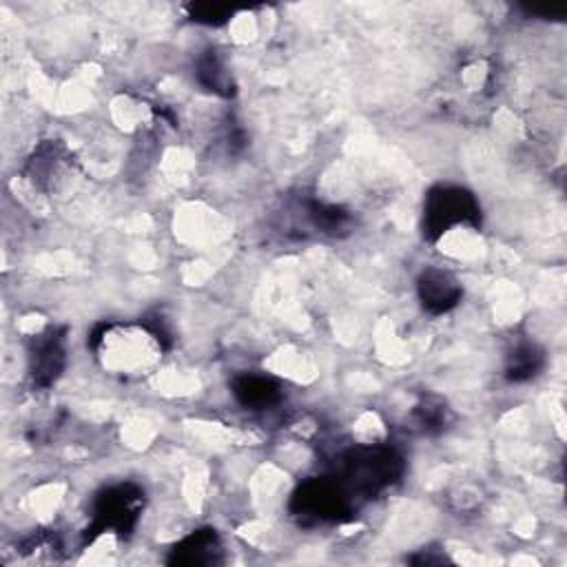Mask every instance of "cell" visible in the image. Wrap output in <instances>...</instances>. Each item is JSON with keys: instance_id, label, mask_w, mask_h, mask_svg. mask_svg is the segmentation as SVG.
Returning a JSON list of instances; mask_svg holds the SVG:
<instances>
[{"instance_id": "8fae6325", "label": "cell", "mask_w": 567, "mask_h": 567, "mask_svg": "<svg viewBox=\"0 0 567 567\" xmlns=\"http://www.w3.org/2000/svg\"><path fill=\"white\" fill-rule=\"evenodd\" d=\"M197 80L202 86H206L208 91L217 93V95H224V97H230L235 95V82L230 78V71L226 66V62L221 60L219 51L215 49H208L199 55L197 60Z\"/></svg>"}, {"instance_id": "9c48e42d", "label": "cell", "mask_w": 567, "mask_h": 567, "mask_svg": "<svg viewBox=\"0 0 567 567\" xmlns=\"http://www.w3.org/2000/svg\"><path fill=\"white\" fill-rule=\"evenodd\" d=\"M235 399L248 410H264L279 401V383L266 374H241L233 381Z\"/></svg>"}, {"instance_id": "5b68a950", "label": "cell", "mask_w": 567, "mask_h": 567, "mask_svg": "<svg viewBox=\"0 0 567 567\" xmlns=\"http://www.w3.org/2000/svg\"><path fill=\"white\" fill-rule=\"evenodd\" d=\"M354 498L341 487L334 476L306 481L292 496L297 516L317 520H346L354 514Z\"/></svg>"}, {"instance_id": "7c38bea8", "label": "cell", "mask_w": 567, "mask_h": 567, "mask_svg": "<svg viewBox=\"0 0 567 567\" xmlns=\"http://www.w3.org/2000/svg\"><path fill=\"white\" fill-rule=\"evenodd\" d=\"M306 215H308L310 224L317 230L330 233V235L343 230L348 226V221H350V215L343 208L330 206V204H321V202H310L306 206Z\"/></svg>"}, {"instance_id": "30bf717a", "label": "cell", "mask_w": 567, "mask_h": 567, "mask_svg": "<svg viewBox=\"0 0 567 567\" xmlns=\"http://www.w3.org/2000/svg\"><path fill=\"white\" fill-rule=\"evenodd\" d=\"M545 365V352L532 341L516 343L505 359V379L512 383H523L534 379Z\"/></svg>"}, {"instance_id": "7a4b0ae2", "label": "cell", "mask_w": 567, "mask_h": 567, "mask_svg": "<svg viewBox=\"0 0 567 567\" xmlns=\"http://www.w3.org/2000/svg\"><path fill=\"white\" fill-rule=\"evenodd\" d=\"M401 472L403 461L392 447H354L341 456L334 478L357 501L390 487Z\"/></svg>"}, {"instance_id": "8992f818", "label": "cell", "mask_w": 567, "mask_h": 567, "mask_svg": "<svg viewBox=\"0 0 567 567\" xmlns=\"http://www.w3.org/2000/svg\"><path fill=\"white\" fill-rule=\"evenodd\" d=\"M64 328H47L29 346V372L35 385L49 388L62 374L66 363Z\"/></svg>"}, {"instance_id": "5bb4252c", "label": "cell", "mask_w": 567, "mask_h": 567, "mask_svg": "<svg viewBox=\"0 0 567 567\" xmlns=\"http://www.w3.org/2000/svg\"><path fill=\"white\" fill-rule=\"evenodd\" d=\"M445 414H447V408L443 405L441 399H434V396H427L423 399L416 410H414V416H416V423L421 425L423 432H434V430H441L445 427Z\"/></svg>"}, {"instance_id": "4fadbf2b", "label": "cell", "mask_w": 567, "mask_h": 567, "mask_svg": "<svg viewBox=\"0 0 567 567\" xmlns=\"http://www.w3.org/2000/svg\"><path fill=\"white\" fill-rule=\"evenodd\" d=\"M188 18L193 22L206 24V27H219L224 22H228V18L233 16V7L228 4H219V2H197V4H188L186 7Z\"/></svg>"}, {"instance_id": "52a82bcc", "label": "cell", "mask_w": 567, "mask_h": 567, "mask_svg": "<svg viewBox=\"0 0 567 567\" xmlns=\"http://www.w3.org/2000/svg\"><path fill=\"white\" fill-rule=\"evenodd\" d=\"M416 292L425 312L443 315L461 301L463 286L443 268H425L416 279Z\"/></svg>"}, {"instance_id": "277c9868", "label": "cell", "mask_w": 567, "mask_h": 567, "mask_svg": "<svg viewBox=\"0 0 567 567\" xmlns=\"http://www.w3.org/2000/svg\"><path fill=\"white\" fill-rule=\"evenodd\" d=\"M144 505V492L133 483H120L102 489L93 503V520L86 532L89 540L97 534L128 536Z\"/></svg>"}, {"instance_id": "ba28073f", "label": "cell", "mask_w": 567, "mask_h": 567, "mask_svg": "<svg viewBox=\"0 0 567 567\" xmlns=\"http://www.w3.org/2000/svg\"><path fill=\"white\" fill-rule=\"evenodd\" d=\"M221 560V540L215 529H197L177 543L168 563L179 565H215Z\"/></svg>"}, {"instance_id": "6da1fadb", "label": "cell", "mask_w": 567, "mask_h": 567, "mask_svg": "<svg viewBox=\"0 0 567 567\" xmlns=\"http://www.w3.org/2000/svg\"><path fill=\"white\" fill-rule=\"evenodd\" d=\"M89 346L97 363L115 377L137 379L148 374L168 350L166 332L155 323H102Z\"/></svg>"}, {"instance_id": "3957f363", "label": "cell", "mask_w": 567, "mask_h": 567, "mask_svg": "<svg viewBox=\"0 0 567 567\" xmlns=\"http://www.w3.org/2000/svg\"><path fill=\"white\" fill-rule=\"evenodd\" d=\"M481 224V206L476 197L463 188L452 184L434 186L423 204V235L430 241H436L441 235L450 233L456 226Z\"/></svg>"}]
</instances>
